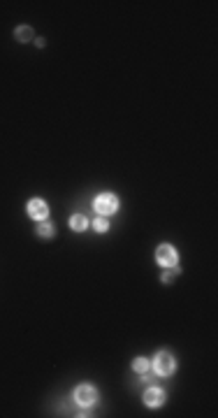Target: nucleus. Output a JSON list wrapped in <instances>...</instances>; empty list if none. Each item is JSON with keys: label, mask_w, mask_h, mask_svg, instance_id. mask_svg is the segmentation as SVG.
Masks as SVG:
<instances>
[{"label": "nucleus", "mask_w": 218, "mask_h": 418, "mask_svg": "<svg viewBox=\"0 0 218 418\" xmlns=\"http://www.w3.org/2000/svg\"><path fill=\"white\" fill-rule=\"evenodd\" d=\"M14 37L19 40V42H33L35 33H33V28H30V26H19V28L14 30Z\"/></svg>", "instance_id": "nucleus-7"}, {"label": "nucleus", "mask_w": 218, "mask_h": 418, "mask_svg": "<svg viewBox=\"0 0 218 418\" xmlns=\"http://www.w3.org/2000/svg\"><path fill=\"white\" fill-rule=\"evenodd\" d=\"M93 228H95L97 233H107V230H109V221H107V216H97V219L93 221Z\"/></svg>", "instance_id": "nucleus-10"}, {"label": "nucleus", "mask_w": 218, "mask_h": 418, "mask_svg": "<svg viewBox=\"0 0 218 418\" xmlns=\"http://www.w3.org/2000/svg\"><path fill=\"white\" fill-rule=\"evenodd\" d=\"M163 402H165V390L149 388L144 393V404H146V407H160Z\"/></svg>", "instance_id": "nucleus-6"}, {"label": "nucleus", "mask_w": 218, "mask_h": 418, "mask_svg": "<svg viewBox=\"0 0 218 418\" xmlns=\"http://www.w3.org/2000/svg\"><path fill=\"white\" fill-rule=\"evenodd\" d=\"M74 400H77L82 407H91V404H95L97 393H95V388H93V386L82 384L77 390H74Z\"/></svg>", "instance_id": "nucleus-4"}, {"label": "nucleus", "mask_w": 218, "mask_h": 418, "mask_svg": "<svg viewBox=\"0 0 218 418\" xmlns=\"http://www.w3.org/2000/svg\"><path fill=\"white\" fill-rule=\"evenodd\" d=\"M70 228H72V230H77V233H84V230L88 228V221H86V216H82V214H74L72 219H70Z\"/></svg>", "instance_id": "nucleus-8"}, {"label": "nucleus", "mask_w": 218, "mask_h": 418, "mask_svg": "<svg viewBox=\"0 0 218 418\" xmlns=\"http://www.w3.org/2000/svg\"><path fill=\"white\" fill-rule=\"evenodd\" d=\"M132 370H135L137 374H149L151 365H149V360H146V358H137L135 363H132Z\"/></svg>", "instance_id": "nucleus-9"}, {"label": "nucleus", "mask_w": 218, "mask_h": 418, "mask_svg": "<svg viewBox=\"0 0 218 418\" xmlns=\"http://www.w3.org/2000/svg\"><path fill=\"white\" fill-rule=\"evenodd\" d=\"M28 216H30V219H35V221H44L49 216L47 202H44V200H39V198H33L28 202Z\"/></svg>", "instance_id": "nucleus-5"}, {"label": "nucleus", "mask_w": 218, "mask_h": 418, "mask_svg": "<svg viewBox=\"0 0 218 418\" xmlns=\"http://www.w3.org/2000/svg\"><path fill=\"white\" fill-rule=\"evenodd\" d=\"M176 274H179V270L176 268H165V272H163V283H172Z\"/></svg>", "instance_id": "nucleus-12"}, {"label": "nucleus", "mask_w": 218, "mask_h": 418, "mask_svg": "<svg viewBox=\"0 0 218 418\" xmlns=\"http://www.w3.org/2000/svg\"><path fill=\"white\" fill-rule=\"evenodd\" d=\"M93 207H95V212L100 216H109L118 209V200H116V195H112V193H100L95 198V202H93Z\"/></svg>", "instance_id": "nucleus-1"}, {"label": "nucleus", "mask_w": 218, "mask_h": 418, "mask_svg": "<svg viewBox=\"0 0 218 418\" xmlns=\"http://www.w3.org/2000/svg\"><path fill=\"white\" fill-rule=\"evenodd\" d=\"M151 370H153L158 376H170L172 372H174V358H172L167 351H160V353L153 358Z\"/></svg>", "instance_id": "nucleus-2"}, {"label": "nucleus", "mask_w": 218, "mask_h": 418, "mask_svg": "<svg viewBox=\"0 0 218 418\" xmlns=\"http://www.w3.org/2000/svg\"><path fill=\"white\" fill-rule=\"evenodd\" d=\"M37 233L42 235V237H53V233H56V230H53V225H51V223H47V221H42V223L37 225Z\"/></svg>", "instance_id": "nucleus-11"}, {"label": "nucleus", "mask_w": 218, "mask_h": 418, "mask_svg": "<svg viewBox=\"0 0 218 418\" xmlns=\"http://www.w3.org/2000/svg\"><path fill=\"white\" fill-rule=\"evenodd\" d=\"M155 260H158V265H163V268H176L179 253H176L174 246H170V244H160L158 251H155Z\"/></svg>", "instance_id": "nucleus-3"}]
</instances>
